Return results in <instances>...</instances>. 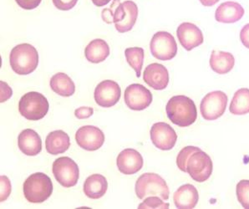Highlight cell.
I'll return each instance as SVG.
<instances>
[{"mask_svg":"<svg viewBox=\"0 0 249 209\" xmlns=\"http://www.w3.org/2000/svg\"><path fill=\"white\" fill-rule=\"evenodd\" d=\"M166 111L170 121L180 127L193 125L197 118L196 104L186 96H176L170 99Z\"/></svg>","mask_w":249,"mask_h":209,"instance_id":"cell-1","label":"cell"},{"mask_svg":"<svg viewBox=\"0 0 249 209\" xmlns=\"http://www.w3.org/2000/svg\"><path fill=\"white\" fill-rule=\"evenodd\" d=\"M13 70L19 75H30L39 65V54L33 45L20 44L13 48L9 55Z\"/></svg>","mask_w":249,"mask_h":209,"instance_id":"cell-2","label":"cell"},{"mask_svg":"<svg viewBox=\"0 0 249 209\" xmlns=\"http://www.w3.org/2000/svg\"><path fill=\"white\" fill-rule=\"evenodd\" d=\"M23 190L24 197L30 203H44L53 192V183L46 174L36 173L25 180Z\"/></svg>","mask_w":249,"mask_h":209,"instance_id":"cell-3","label":"cell"},{"mask_svg":"<svg viewBox=\"0 0 249 209\" xmlns=\"http://www.w3.org/2000/svg\"><path fill=\"white\" fill-rule=\"evenodd\" d=\"M136 194L140 199L158 196L163 200L169 199L170 191L166 181L158 174H144L136 182Z\"/></svg>","mask_w":249,"mask_h":209,"instance_id":"cell-4","label":"cell"},{"mask_svg":"<svg viewBox=\"0 0 249 209\" xmlns=\"http://www.w3.org/2000/svg\"><path fill=\"white\" fill-rule=\"evenodd\" d=\"M50 104L43 94L31 91L24 94L18 102L19 113L29 121H39L47 115Z\"/></svg>","mask_w":249,"mask_h":209,"instance_id":"cell-5","label":"cell"},{"mask_svg":"<svg viewBox=\"0 0 249 209\" xmlns=\"http://www.w3.org/2000/svg\"><path fill=\"white\" fill-rule=\"evenodd\" d=\"M53 176L64 188H72L77 184L80 169L76 162L68 157H62L53 161Z\"/></svg>","mask_w":249,"mask_h":209,"instance_id":"cell-6","label":"cell"},{"mask_svg":"<svg viewBox=\"0 0 249 209\" xmlns=\"http://www.w3.org/2000/svg\"><path fill=\"white\" fill-rule=\"evenodd\" d=\"M228 101V96L221 90L208 93L203 97L200 104L202 117L206 121L218 119L225 113Z\"/></svg>","mask_w":249,"mask_h":209,"instance_id":"cell-7","label":"cell"},{"mask_svg":"<svg viewBox=\"0 0 249 209\" xmlns=\"http://www.w3.org/2000/svg\"><path fill=\"white\" fill-rule=\"evenodd\" d=\"M151 54L158 60H171L178 54V45L172 35L160 31L155 34L150 44Z\"/></svg>","mask_w":249,"mask_h":209,"instance_id":"cell-8","label":"cell"},{"mask_svg":"<svg viewBox=\"0 0 249 209\" xmlns=\"http://www.w3.org/2000/svg\"><path fill=\"white\" fill-rule=\"evenodd\" d=\"M213 170L212 159L202 150L193 153L187 161V173L196 182H206L213 174Z\"/></svg>","mask_w":249,"mask_h":209,"instance_id":"cell-9","label":"cell"},{"mask_svg":"<svg viewBox=\"0 0 249 209\" xmlns=\"http://www.w3.org/2000/svg\"><path fill=\"white\" fill-rule=\"evenodd\" d=\"M151 91L141 84H132L124 90V102L133 111H143L152 102Z\"/></svg>","mask_w":249,"mask_h":209,"instance_id":"cell-10","label":"cell"},{"mask_svg":"<svg viewBox=\"0 0 249 209\" xmlns=\"http://www.w3.org/2000/svg\"><path fill=\"white\" fill-rule=\"evenodd\" d=\"M78 146L82 149L94 152L100 149L105 142V135L101 129L94 125H84L75 134Z\"/></svg>","mask_w":249,"mask_h":209,"instance_id":"cell-11","label":"cell"},{"mask_svg":"<svg viewBox=\"0 0 249 209\" xmlns=\"http://www.w3.org/2000/svg\"><path fill=\"white\" fill-rule=\"evenodd\" d=\"M122 96V89L116 81L107 80L101 81L95 87L94 97L96 104L101 107L110 108L119 102Z\"/></svg>","mask_w":249,"mask_h":209,"instance_id":"cell-12","label":"cell"},{"mask_svg":"<svg viewBox=\"0 0 249 209\" xmlns=\"http://www.w3.org/2000/svg\"><path fill=\"white\" fill-rule=\"evenodd\" d=\"M151 140L156 147L162 151L172 150L178 140L175 130L167 123H155L151 126Z\"/></svg>","mask_w":249,"mask_h":209,"instance_id":"cell-13","label":"cell"},{"mask_svg":"<svg viewBox=\"0 0 249 209\" xmlns=\"http://www.w3.org/2000/svg\"><path fill=\"white\" fill-rule=\"evenodd\" d=\"M178 40L186 51L198 47L204 41L203 34L196 25L192 23H182L177 30Z\"/></svg>","mask_w":249,"mask_h":209,"instance_id":"cell-14","label":"cell"},{"mask_svg":"<svg viewBox=\"0 0 249 209\" xmlns=\"http://www.w3.org/2000/svg\"><path fill=\"white\" fill-rule=\"evenodd\" d=\"M119 171L124 175H133L142 170L144 164L142 156L137 150L127 148L122 151L116 159Z\"/></svg>","mask_w":249,"mask_h":209,"instance_id":"cell-15","label":"cell"},{"mask_svg":"<svg viewBox=\"0 0 249 209\" xmlns=\"http://www.w3.org/2000/svg\"><path fill=\"white\" fill-rule=\"evenodd\" d=\"M143 80L154 90H164L169 84V72L162 65L153 63L145 67Z\"/></svg>","mask_w":249,"mask_h":209,"instance_id":"cell-16","label":"cell"},{"mask_svg":"<svg viewBox=\"0 0 249 209\" xmlns=\"http://www.w3.org/2000/svg\"><path fill=\"white\" fill-rule=\"evenodd\" d=\"M18 146L24 155L34 157L42 151L41 138L36 131L26 129L18 135Z\"/></svg>","mask_w":249,"mask_h":209,"instance_id":"cell-17","label":"cell"},{"mask_svg":"<svg viewBox=\"0 0 249 209\" xmlns=\"http://www.w3.org/2000/svg\"><path fill=\"white\" fill-rule=\"evenodd\" d=\"M244 9L237 2L229 1L220 4L215 12V18L219 23L233 24L240 20L244 15Z\"/></svg>","mask_w":249,"mask_h":209,"instance_id":"cell-18","label":"cell"},{"mask_svg":"<svg viewBox=\"0 0 249 209\" xmlns=\"http://www.w3.org/2000/svg\"><path fill=\"white\" fill-rule=\"evenodd\" d=\"M198 192L192 184L181 186L173 195V201L177 209H194L198 203Z\"/></svg>","mask_w":249,"mask_h":209,"instance_id":"cell-19","label":"cell"},{"mask_svg":"<svg viewBox=\"0 0 249 209\" xmlns=\"http://www.w3.org/2000/svg\"><path fill=\"white\" fill-rule=\"evenodd\" d=\"M71 146L70 137L61 130L53 131L48 135L45 140V147L48 153L58 155L66 153Z\"/></svg>","mask_w":249,"mask_h":209,"instance_id":"cell-20","label":"cell"},{"mask_svg":"<svg viewBox=\"0 0 249 209\" xmlns=\"http://www.w3.org/2000/svg\"><path fill=\"white\" fill-rule=\"evenodd\" d=\"M108 189V182L101 174L88 176L84 183L83 190L86 197L90 199H99L103 197Z\"/></svg>","mask_w":249,"mask_h":209,"instance_id":"cell-21","label":"cell"},{"mask_svg":"<svg viewBox=\"0 0 249 209\" xmlns=\"http://www.w3.org/2000/svg\"><path fill=\"white\" fill-rule=\"evenodd\" d=\"M209 64L212 70L216 74L225 75L234 67V56L229 52L213 51L211 54Z\"/></svg>","mask_w":249,"mask_h":209,"instance_id":"cell-22","label":"cell"},{"mask_svg":"<svg viewBox=\"0 0 249 209\" xmlns=\"http://www.w3.org/2000/svg\"><path fill=\"white\" fill-rule=\"evenodd\" d=\"M85 55L89 62L99 64L107 60L110 55V47L103 39H95L86 46Z\"/></svg>","mask_w":249,"mask_h":209,"instance_id":"cell-23","label":"cell"},{"mask_svg":"<svg viewBox=\"0 0 249 209\" xmlns=\"http://www.w3.org/2000/svg\"><path fill=\"white\" fill-rule=\"evenodd\" d=\"M51 87L59 96L70 97L75 92V86L71 78L65 73H57L51 79Z\"/></svg>","mask_w":249,"mask_h":209,"instance_id":"cell-24","label":"cell"},{"mask_svg":"<svg viewBox=\"0 0 249 209\" xmlns=\"http://www.w3.org/2000/svg\"><path fill=\"white\" fill-rule=\"evenodd\" d=\"M123 4L126 10L125 16L121 23L115 24L116 30L119 33L122 34L126 33L132 30V28L137 22V16H138V7L137 3L131 0H127L124 2Z\"/></svg>","mask_w":249,"mask_h":209,"instance_id":"cell-25","label":"cell"},{"mask_svg":"<svg viewBox=\"0 0 249 209\" xmlns=\"http://www.w3.org/2000/svg\"><path fill=\"white\" fill-rule=\"evenodd\" d=\"M229 111L237 116L249 113V89L242 88L235 92Z\"/></svg>","mask_w":249,"mask_h":209,"instance_id":"cell-26","label":"cell"},{"mask_svg":"<svg viewBox=\"0 0 249 209\" xmlns=\"http://www.w3.org/2000/svg\"><path fill=\"white\" fill-rule=\"evenodd\" d=\"M126 10L121 0H113L110 8H107L102 11L101 17L107 24H119L124 18Z\"/></svg>","mask_w":249,"mask_h":209,"instance_id":"cell-27","label":"cell"},{"mask_svg":"<svg viewBox=\"0 0 249 209\" xmlns=\"http://www.w3.org/2000/svg\"><path fill=\"white\" fill-rule=\"evenodd\" d=\"M124 55L128 64L137 73V77H141L144 63V50L141 47L127 48L124 51Z\"/></svg>","mask_w":249,"mask_h":209,"instance_id":"cell-28","label":"cell"},{"mask_svg":"<svg viewBox=\"0 0 249 209\" xmlns=\"http://www.w3.org/2000/svg\"><path fill=\"white\" fill-rule=\"evenodd\" d=\"M200 150L201 149L199 147L193 146H186L183 149H181L177 157V165L178 168L183 173H187V164L189 157L193 155V153Z\"/></svg>","mask_w":249,"mask_h":209,"instance_id":"cell-29","label":"cell"},{"mask_svg":"<svg viewBox=\"0 0 249 209\" xmlns=\"http://www.w3.org/2000/svg\"><path fill=\"white\" fill-rule=\"evenodd\" d=\"M237 200L244 209H249V180H241L236 188Z\"/></svg>","mask_w":249,"mask_h":209,"instance_id":"cell-30","label":"cell"},{"mask_svg":"<svg viewBox=\"0 0 249 209\" xmlns=\"http://www.w3.org/2000/svg\"><path fill=\"white\" fill-rule=\"evenodd\" d=\"M169 209V203H164L158 196H150L146 197L143 203L138 206V209Z\"/></svg>","mask_w":249,"mask_h":209,"instance_id":"cell-31","label":"cell"},{"mask_svg":"<svg viewBox=\"0 0 249 209\" xmlns=\"http://www.w3.org/2000/svg\"><path fill=\"white\" fill-rule=\"evenodd\" d=\"M0 182H1V192H0L1 197H0V201L3 203L9 197L12 188H11L10 180L6 176L2 175L0 176Z\"/></svg>","mask_w":249,"mask_h":209,"instance_id":"cell-32","label":"cell"},{"mask_svg":"<svg viewBox=\"0 0 249 209\" xmlns=\"http://www.w3.org/2000/svg\"><path fill=\"white\" fill-rule=\"evenodd\" d=\"M77 2L78 0H53V5L63 11H68L73 9Z\"/></svg>","mask_w":249,"mask_h":209,"instance_id":"cell-33","label":"cell"},{"mask_svg":"<svg viewBox=\"0 0 249 209\" xmlns=\"http://www.w3.org/2000/svg\"><path fill=\"white\" fill-rule=\"evenodd\" d=\"M1 85V96H0V102L3 103L8 101L9 98H11L13 95V90L11 87H9V85L4 82V81H1L0 82Z\"/></svg>","mask_w":249,"mask_h":209,"instance_id":"cell-34","label":"cell"},{"mask_svg":"<svg viewBox=\"0 0 249 209\" xmlns=\"http://www.w3.org/2000/svg\"><path fill=\"white\" fill-rule=\"evenodd\" d=\"M15 1L18 3V6L22 9L31 10L39 6L42 0H15Z\"/></svg>","mask_w":249,"mask_h":209,"instance_id":"cell-35","label":"cell"},{"mask_svg":"<svg viewBox=\"0 0 249 209\" xmlns=\"http://www.w3.org/2000/svg\"><path fill=\"white\" fill-rule=\"evenodd\" d=\"M93 113H94L93 108L87 107V106L78 108L74 111V116L80 120L87 119L91 117Z\"/></svg>","mask_w":249,"mask_h":209,"instance_id":"cell-36","label":"cell"},{"mask_svg":"<svg viewBox=\"0 0 249 209\" xmlns=\"http://www.w3.org/2000/svg\"><path fill=\"white\" fill-rule=\"evenodd\" d=\"M240 39L246 48L249 49V24L243 26L240 32Z\"/></svg>","mask_w":249,"mask_h":209,"instance_id":"cell-37","label":"cell"},{"mask_svg":"<svg viewBox=\"0 0 249 209\" xmlns=\"http://www.w3.org/2000/svg\"><path fill=\"white\" fill-rule=\"evenodd\" d=\"M91 1L96 7H104L110 3L111 0H91Z\"/></svg>","mask_w":249,"mask_h":209,"instance_id":"cell-38","label":"cell"},{"mask_svg":"<svg viewBox=\"0 0 249 209\" xmlns=\"http://www.w3.org/2000/svg\"><path fill=\"white\" fill-rule=\"evenodd\" d=\"M202 5L205 7L213 6L214 4L219 2V0H200Z\"/></svg>","mask_w":249,"mask_h":209,"instance_id":"cell-39","label":"cell"}]
</instances>
